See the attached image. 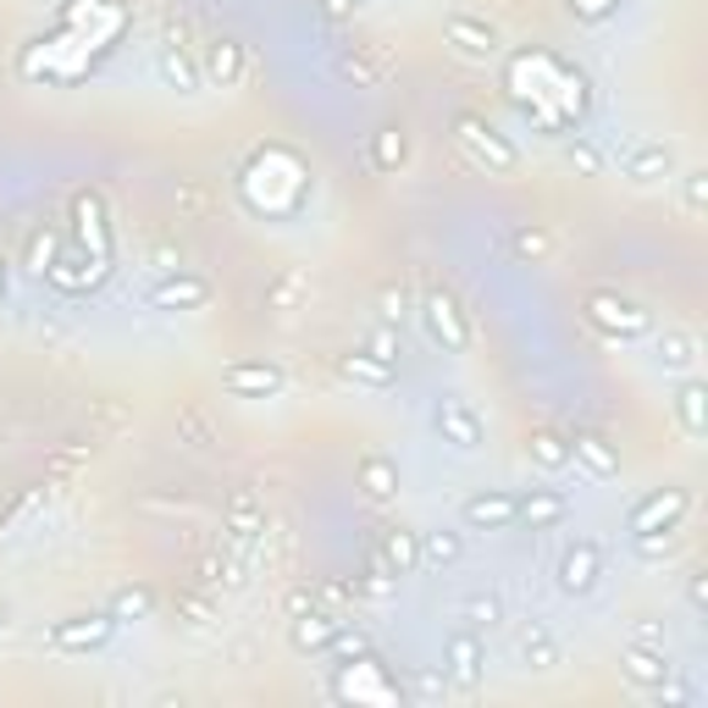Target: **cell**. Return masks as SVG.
<instances>
[{
    "mask_svg": "<svg viewBox=\"0 0 708 708\" xmlns=\"http://www.w3.org/2000/svg\"><path fill=\"white\" fill-rule=\"evenodd\" d=\"M565 161H570L576 172H587V178H598V172H603V155H598L587 139H581V144H570V150H565Z\"/></svg>",
    "mask_w": 708,
    "mask_h": 708,
    "instance_id": "cell-47",
    "label": "cell"
},
{
    "mask_svg": "<svg viewBox=\"0 0 708 708\" xmlns=\"http://www.w3.org/2000/svg\"><path fill=\"white\" fill-rule=\"evenodd\" d=\"M12 625V614H7V603H0V631H7Z\"/></svg>",
    "mask_w": 708,
    "mask_h": 708,
    "instance_id": "cell-58",
    "label": "cell"
},
{
    "mask_svg": "<svg viewBox=\"0 0 708 708\" xmlns=\"http://www.w3.org/2000/svg\"><path fill=\"white\" fill-rule=\"evenodd\" d=\"M598 576H603V548H598L592 537H581L576 548H565V554H559V592L587 598V592L598 587Z\"/></svg>",
    "mask_w": 708,
    "mask_h": 708,
    "instance_id": "cell-10",
    "label": "cell"
},
{
    "mask_svg": "<svg viewBox=\"0 0 708 708\" xmlns=\"http://www.w3.org/2000/svg\"><path fill=\"white\" fill-rule=\"evenodd\" d=\"M438 432H443V443H454L460 454L482 449V416H476L460 394H443V405H438Z\"/></svg>",
    "mask_w": 708,
    "mask_h": 708,
    "instance_id": "cell-13",
    "label": "cell"
},
{
    "mask_svg": "<svg viewBox=\"0 0 708 708\" xmlns=\"http://www.w3.org/2000/svg\"><path fill=\"white\" fill-rule=\"evenodd\" d=\"M150 609H155L150 587H122V592L111 598V614H117V620H144Z\"/></svg>",
    "mask_w": 708,
    "mask_h": 708,
    "instance_id": "cell-40",
    "label": "cell"
},
{
    "mask_svg": "<svg viewBox=\"0 0 708 708\" xmlns=\"http://www.w3.org/2000/svg\"><path fill=\"white\" fill-rule=\"evenodd\" d=\"M354 7V0H326V12H348Z\"/></svg>",
    "mask_w": 708,
    "mask_h": 708,
    "instance_id": "cell-56",
    "label": "cell"
},
{
    "mask_svg": "<svg viewBox=\"0 0 708 708\" xmlns=\"http://www.w3.org/2000/svg\"><path fill=\"white\" fill-rule=\"evenodd\" d=\"M691 361H697L691 332H658V366L664 372H691Z\"/></svg>",
    "mask_w": 708,
    "mask_h": 708,
    "instance_id": "cell-31",
    "label": "cell"
},
{
    "mask_svg": "<svg viewBox=\"0 0 708 708\" xmlns=\"http://www.w3.org/2000/svg\"><path fill=\"white\" fill-rule=\"evenodd\" d=\"M51 260H56V233H51V227H40V233L29 238V266L45 277V271H51Z\"/></svg>",
    "mask_w": 708,
    "mask_h": 708,
    "instance_id": "cell-45",
    "label": "cell"
},
{
    "mask_svg": "<svg viewBox=\"0 0 708 708\" xmlns=\"http://www.w3.org/2000/svg\"><path fill=\"white\" fill-rule=\"evenodd\" d=\"M282 609H288V620H299V614L321 609V592H310V587H293V592L282 598Z\"/></svg>",
    "mask_w": 708,
    "mask_h": 708,
    "instance_id": "cell-48",
    "label": "cell"
},
{
    "mask_svg": "<svg viewBox=\"0 0 708 708\" xmlns=\"http://www.w3.org/2000/svg\"><path fill=\"white\" fill-rule=\"evenodd\" d=\"M139 504H144L150 515H200V504H194V498H172V493H144Z\"/></svg>",
    "mask_w": 708,
    "mask_h": 708,
    "instance_id": "cell-46",
    "label": "cell"
},
{
    "mask_svg": "<svg viewBox=\"0 0 708 708\" xmlns=\"http://www.w3.org/2000/svg\"><path fill=\"white\" fill-rule=\"evenodd\" d=\"M565 509H570V498H565L559 487H532V493H521L515 521H526L532 532H548V526H559V521H565Z\"/></svg>",
    "mask_w": 708,
    "mask_h": 708,
    "instance_id": "cell-18",
    "label": "cell"
},
{
    "mask_svg": "<svg viewBox=\"0 0 708 708\" xmlns=\"http://www.w3.org/2000/svg\"><path fill=\"white\" fill-rule=\"evenodd\" d=\"M0 443H7V432H0Z\"/></svg>",
    "mask_w": 708,
    "mask_h": 708,
    "instance_id": "cell-59",
    "label": "cell"
},
{
    "mask_svg": "<svg viewBox=\"0 0 708 708\" xmlns=\"http://www.w3.org/2000/svg\"><path fill=\"white\" fill-rule=\"evenodd\" d=\"M361 487H366L377 504H388V498L399 493V465H394L388 454H366V460H361Z\"/></svg>",
    "mask_w": 708,
    "mask_h": 708,
    "instance_id": "cell-26",
    "label": "cell"
},
{
    "mask_svg": "<svg viewBox=\"0 0 708 708\" xmlns=\"http://www.w3.org/2000/svg\"><path fill=\"white\" fill-rule=\"evenodd\" d=\"M631 642H647V647H664V625H658V620H636V625H631Z\"/></svg>",
    "mask_w": 708,
    "mask_h": 708,
    "instance_id": "cell-52",
    "label": "cell"
},
{
    "mask_svg": "<svg viewBox=\"0 0 708 708\" xmlns=\"http://www.w3.org/2000/svg\"><path fill=\"white\" fill-rule=\"evenodd\" d=\"M587 315H592V326H603V332H614V337H642L653 321H647V310L636 304V299H625V293H587Z\"/></svg>",
    "mask_w": 708,
    "mask_h": 708,
    "instance_id": "cell-5",
    "label": "cell"
},
{
    "mask_svg": "<svg viewBox=\"0 0 708 708\" xmlns=\"http://www.w3.org/2000/svg\"><path fill=\"white\" fill-rule=\"evenodd\" d=\"M675 421H680V432H686L691 443H702V432H708V388H702L697 377H686V383L675 388Z\"/></svg>",
    "mask_w": 708,
    "mask_h": 708,
    "instance_id": "cell-20",
    "label": "cell"
},
{
    "mask_svg": "<svg viewBox=\"0 0 708 708\" xmlns=\"http://www.w3.org/2000/svg\"><path fill=\"white\" fill-rule=\"evenodd\" d=\"M686 603H691L697 614L708 609V570H691V576H686Z\"/></svg>",
    "mask_w": 708,
    "mask_h": 708,
    "instance_id": "cell-50",
    "label": "cell"
},
{
    "mask_svg": "<svg viewBox=\"0 0 708 708\" xmlns=\"http://www.w3.org/2000/svg\"><path fill=\"white\" fill-rule=\"evenodd\" d=\"M366 354H372V361H383V366H394V361H399V332H394V326H377V332L366 337Z\"/></svg>",
    "mask_w": 708,
    "mask_h": 708,
    "instance_id": "cell-43",
    "label": "cell"
},
{
    "mask_svg": "<svg viewBox=\"0 0 708 708\" xmlns=\"http://www.w3.org/2000/svg\"><path fill=\"white\" fill-rule=\"evenodd\" d=\"M117 631V614H73L62 625H51V647L56 653H89V647H106Z\"/></svg>",
    "mask_w": 708,
    "mask_h": 708,
    "instance_id": "cell-11",
    "label": "cell"
},
{
    "mask_svg": "<svg viewBox=\"0 0 708 708\" xmlns=\"http://www.w3.org/2000/svg\"><path fill=\"white\" fill-rule=\"evenodd\" d=\"M515 509H521V493H476V498H465V526L471 532H504V526H515Z\"/></svg>",
    "mask_w": 708,
    "mask_h": 708,
    "instance_id": "cell-16",
    "label": "cell"
},
{
    "mask_svg": "<svg viewBox=\"0 0 708 708\" xmlns=\"http://www.w3.org/2000/svg\"><path fill=\"white\" fill-rule=\"evenodd\" d=\"M421 321H427V332H432L449 354H465V348H471V321H465V310L454 304V293L432 288V293L421 299Z\"/></svg>",
    "mask_w": 708,
    "mask_h": 708,
    "instance_id": "cell-4",
    "label": "cell"
},
{
    "mask_svg": "<svg viewBox=\"0 0 708 708\" xmlns=\"http://www.w3.org/2000/svg\"><path fill=\"white\" fill-rule=\"evenodd\" d=\"M377 554H383V559H388L399 576H410V570L421 565V532H410V526H383Z\"/></svg>",
    "mask_w": 708,
    "mask_h": 708,
    "instance_id": "cell-23",
    "label": "cell"
},
{
    "mask_svg": "<svg viewBox=\"0 0 708 708\" xmlns=\"http://www.w3.org/2000/svg\"><path fill=\"white\" fill-rule=\"evenodd\" d=\"M570 465H581L592 482H614L620 476V454L598 432H570Z\"/></svg>",
    "mask_w": 708,
    "mask_h": 708,
    "instance_id": "cell-15",
    "label": "cell"
},
{
    "mask_svg": "<svg viewBox=\"0 0 708 708\" xmlns=\"http://www.w3.org/2000/svg\"><path fill=\"white\" fill-rule=\"evenodd\" d=\"M570 7H576V12H587V18H603V12L614 7V0H570Z\"/></svg>",
    "mask_w": 708,
    "mask_h": 708,
    "instance_id": "cell-55",
    "label": "cell"
},
{
    "mask_svg": "<svg viewBox=\"0 0 708 708\" xmlns=\"http://www.w3.org/2000/svg\"><path fill=\"white\" fill-rule=\"evenodd\" d=\"M482 664H487L482 631H476V625L454 631V636H449V664H443L449 686H460V691H476V686H482Z\"/></svg>",
    "mask_w": 708,
    "mask_h": 708,
    "instance_id": "cell-9",
    "label": "cell"
},
{
    "mask_svg": "<svg viewBox=\"0 0 708 708\" xmlns=\"http://www.w3.org/2000/svg\"><path fill=\"white\" fill-rule=\"evenodd\" d=\"M332 697H354V702H383V708H394V702H399V686L388 680V669H383L377 653H361V664H343V669L332 675Z\"/></svg>",
    "mask_w": 708,
    "mask_h": 708,
    "instance_id": "cell-2",
    "label": "cell"
},
{
    "mask_svg": "<svg viewBox=\"0 0 708 708\" xmlns=\"http://www.w3.org/2000/svg\"><path fill=\"white\" fill-rule=\"evenodd\" d=\"M460 620L476 625V631H482V625H498V620H504V603H498L493 592H471V598L460 603Z\"/></svg>",
    "mask_w": 708,
    "mask_h": 708,
    "instance_id": "cell-36",
    "label": "cell"
},
{
    "mask_svg": "<svg viewBox=\"0 0 708 708\" xmlns=\"http://www.w3.org/2000/svg\"><path fill=\"white\" fill-rule=\"evenodd\" d=\"M686 509H691V493H686V487H658V493H647V498L631 509V537H636V532H669V526L686 521Z\"/></svg>",
    "mask_w": 708,
    "mask_h": 708,
    "instance_id": "cell-8",
    "label": "cell"
},
{
    "mask_svg": "<svg viewBox=\"0 0 708 708\" xmlns=\"http://www.w3.org/2000/svg\"><path fill=\"white\" fill-rule=\"evenodd\" d=\"M95 410H100V421H106V427H128V410H122V405H111V399H95Z\"/></svg>",
    "mask_w": 708,
    "mask_h": 708,
    "instance_id": "cell-54",
    "label": "cell"
},
{
    "mask_svg": "<svg viewBox=\"0 0 708 708\" xmlns=\"http://www.w3.org/2000/svg\"><path fill=\"white\" fill-rule=\"evenodd\" d=\"M178 620H183L189 631H211V625H216V609H211V598H200V592H178Z\"/></svg>",
    "mask_w": 708,
    "mask_h": 708,
    "instance_id": "cell-37",
    "label": "cell"
},
{
    "mask_svg": "<svg viewBox=\"0 0 708 708\" xmlns=\"http://www.w3.org/2000/svg\"><path fill=\"white\" fill-rule=\"evenodd\" d=\"M161 78H167L178 95H194V89H200V73H194V62H189L178 45H167V51H161Z\"/></svg>",
    "mask_w": 708,
    "mask_h": 708,
    "instance_id": "cell-32",
    "label": "cell"
},
{
    "mask_svg": "<svg viewBox=\"0 0 708 708\" xmlns=\"http://www.w3.org/2000/svg\"><path fill=\"white\" fill-rule=\"evenodd\" d=\"M89 460H95V438H67V443L56 449L51 471H56V476H73V471H84Z\"/></svg>",
    "mask_w": 708,
    "mask_h": 708,
    "instance_id": "cell-35",
    "label": "cell"
},
{
    "mask_svg": "<svg viewBox=\"0 0 708 708\" xmlns=\"http://www.w3.org/2000/svg\"><path fill=\"white\" fill-rule=\"evenodd\" d=\"M178 432H183L194 449H216V432H211V421H205L194 405H178Z\"/></svg>",
    "mask_w": 708,
    "mask_h": 708,
    "instance_id": "cell-38",
    "label": "cell"
},
{
    "mask_svg": "<svg viewBox=\"0 0 708 708\" xmlns=\"http://www.w3.org/2000/svg\"><path fill=\"white\" fill-rule=\"evenodd\" d=\"M205 299H211V282H205V277H183V271H178V277H167V282L150 293V304H155V310H200Z\"/></svg>",
    "mask_w": 708,
    "mask_h": 708,
    "instance_id": "cell-21",
    "label": "cell"
},
{
    "mask_svg": "<svg viewBox=\"0 0 708 708\" xmlns=\"http://www.w3.org/2000/svg\"><path fill=\"white\" fill-rule=\"evenodd\" d=\"M304 293H310V277H304V271H282V277L266 288V304H271L277 315H293V310L304 304Z\"/></svg>",
    "mask_w": 708,
    "mask_h": 708,
    "instance_id": "cell-30",
    "label": "cell"
},
{
    "mask_svg": "<svg viewBox=\"0 0 708 708\" xmlns=\"http://www.w3.org/2000/svg\"><path fill=\"white\" fill-rule=\"evenodd\" d=\"M205 78L222 84V89H233L244 78V45L238 40H211L205 45Z\"/></svg>",
    "mask_w": 708,
    "mask_h": 708,
    "instance_id": "cell-24",
    "label": "cell"
},
{
    "mask_svg": "<svg viewBox=\"0 0 708 708\" xmlns=\"http://www.w3.org/2000/svg\"><path fill=\"white\" fill-rule=\"evenodd\" d=\"M465 559V537L460 532H421V565L443 570V565H460Z\"/></svg>",
    "mask_w": 708,
    "mask_h": 708,
    "instance_id": "cell-29",
    "label": "cell"
},
{
    "mask_svg": "<svg viewBox=\"0 0 708 708\" xmlns=\"http://www.w3.org/2000/svg\"><path fill=\"white\" fill-rule=\"evenodd\" d=\"M337 614H326V609H310V614H299L293 625H288V642L299 647V653H326V642L337 636Z\"/></svg>",
    "mask_w": 708,
    "mask_h": 708,
    "instance_id": "cell-22",
    "label": "cell"
},
{
    "mask_svg": "<svg viewBox=\"0 0 708 708\" xmlns=\"http://www.w3.org/2000/svg\"><path fill=\"white\" fill-rule=\"evenodd\" d=\"M416 691H421V697H443V691H449V675H443V669H421V675H416Z\"/></svg>",
    "mask_w": 708,
    "mask_h": 708,
    "instance_id": "cell-51",
    "label": "cell"
},
{
    "mask_svg": "<svg viewBox=\"0 0 708 708\" xmlns=\"http://www.w3.org/2000/svg\"><path fill=\"white\" fill-rule=\"evenodd\" d=\"M443 34H449L465 56H493V51H498V29L482 23V18H471V12H454V18L443 23Z\"/></svg>",
    "mask_w": 708,
    "mask_h": 708,
    "instance_id": "cell-19",
    "label": "cell"
},
{
    "mask_svg": "<svg viewBox=\"0 0 708 708\" xmlns=\"http://www.w3.org/2000/svg\"><path fill=\"white\" fill-rule=\"evenodd\" d=\"M354 592H366V598H394V592H399V570L377 554V543L366 548V576L354 581Z\"/></svg>",
    "mask_w": 708,
    "mask_h": 708,
    "instance_id": "cell-27",
    "label": "cell"
},
{
    "mask_svg": "<svg viewBox=\"0 0 708 708\" xmlns=\"http://www.w3.org/2000/svg\"><path fill=\"white\" fill-rule=\"evenodd\" d=\"M0 299H7V255H0Z\"/></svg>",
    "mask_w": 708,
    "mask_h": 708,
    "instance_id": "cell-57",
    "label": "cell"
},
{
    "mask_svg": "<svg viewBox=\"0 0 708 708\" xmlns=\"http://www.w3.org/2000/svg\"><path fill=\"white\" fill-rule=\"evenodd\" d=\"M405 155H410L405 128H383V133L372 139V161H377V172H399V167H405Z\"/></svg>",
    "mask_w": 708,
    "mask_h": 708,
    "instance_id": "cell-33",
    "label": "cell"
},
{
    "mask_svg": "<svg viewBox=\"0 0 708 708\" xmlns=\"http://www.w3.org/2000/svg\"><path fill=\"white\" fill-rule=\"evenodd\" d=\"M526 454L537 471H570V438H559V432H532Z\"/></svg>",
    "mask_w": 708,
    "mask_h": 708,
    "instance_id": "cell-28",
    "label": "cell"
},
{
    "mask_svg": "<svg viewBox=\"0 0 708 708\" xmlns=\"http://www.w3.org/2000/svg\"><path fill=\"white\" fill-rule=\"evenodd\" d=\"M332 366H337V377L361 383V388H394V366L372 361V354H337Z\"/></svg>",
    "mask_w": 708,
    "mask_h": 708,
    "instance_id": "cell-25",
    "label": "cell"
},
{
    "mask_svg": "<svg viewBox=\"0 0 708 708\" xmlns=\"http://www.w3.org/2000/svg\"><path fill=\"white\" fill-rule=\"evenodd\" d=\"M620 669H625V680H636L642 691H658L664 680H675L669 647H647V642H625V647H620Z\"/></svg>",
    "mask_w": 708,
    "mask_h": 708,
    "instance_id": "cell-12",
    "label": "cell"
},
{
    "mask_svg": "<svg viewBox=\"0 0 708 708\" xmlns=\"http://www.w3.org/2000/svg\"><path fill=\"white\" fill-rule=\"evenodd\" d=\"M620 172H625L631 183H658V178L675 172V150H669L664 139H642V144H631V150L620 155Z\"/></svg>",
    "mask_w": 708,
    "mask_h": 708,
    "instance_id": "cell-14",
    "label": "cell"
},
{
    "mask_svg": "<svg viewBox=\"0 0 708 708\" xmlns=\"http://www.w3.org/2000/svg\"><path fill=\"white\" fill-rule=\"evenodd\" d=\"M73 222H78L84 255H89L95 266H106V260H111V227H106V205H100L95 189H78V194H73Z\"/></svg>",
    "mask_w": 708,
    "mask_h": 708,
    "instance_id": "cell-6",
    "label": "cell"
},
{
    "mask_svg": "<svg viewBox=\"0 0 708 708\" xmlns=\"http://www.w3.org/2000/svg\"><path fill=\"white\" fill-rule=\"evenodd\" d=\"M211 205V194L200 189V183H178V211H189V216H200Z\"/></svg>",
    "mask_w": 708,
    "mask_h": 708,
    "instance_id": "cell-49",
    "label": "cell"
},
{
    "mask_svg": "<svg viewBox=\"0 0 708 708\" xmlns=\"http://www.w3.org/2000/svg\"><path fill=\"white\" fill-rule=\"evenodd\" d=\"M337 78H343V84H354V89H377V84H383V67H377V62H366L361 51H354V56H337Z\"/></svg>",
    "mask_w": 708,
    "mask_h": 708,
    "instance_id": "cell-34",
    "label": "cell"
},
{
    "mask_svg": "<svg viewBox=\"0 0 708 708\" xmlns=\"http://www.w3.org/2000/svg\"><path fill=\"white\" fill-rule=\"evenodd\" d=\"M454 139H460V144H465V150H471V155L487 167V172H515V167H521L515 144H509V139H504V133H498L487 117H476V111H460V117H454Z\"/></svg>",
    "mask_w": 708,
    "mask_h": 708,
    "instance_id": "cell-3",
    "label": "cell"
},
{
    "mask_svg": "<svg viewBox=\"0 0 708 708\" xmlns=\"http://www.w3.org/2000/svg\"><path fill=\"white\" fill-rule=\"evenodd\" d=\"M631 548H636V559H669L680 548V537H675V526L669 532H636Z\"/></svg>",
    "mask_w": 708,
    "mask_h": 708,
    "instance_id": "cell-39",
    "label": "cell"
},
{
    "mask_svg": "<svg viewBox=\"0 0 708 708\" xmlns=\"http://www.w3.org/2000/svg\"><path fill=\"white\" fill-rule=\"evenodd\" d=\"M361 653H372L366 631H348V625H337V636L326 642V653H321V658H361Z\"/></svg>",
    "mask_w": 708,
    "mask_h": 708,
    "instance_id": "cell-41",
    "label": "cell"
},
{
    "mask_svg": "<svg viewBox=\"0 0 708 708\" xmlns=\"http://www.w3.org/2000/svg\"><path fill=\"white\" fill-rule=\"evenodd\" d=\"M222 388H227L233 399H277V394L288 388V377H282V366H271V361H233V366L222 372Z\"/></svg>",
    "mask_w": 708,
    "mask_h": 708,
    "instance_id": "cell-7",
    "label": "cell"
},
{
    "mask_svg": "<svg viewBox=\"0 0 708 708\" xmlns=\"http://www.w3.org/2000/svg\"><path fill=\"white\" fill-rule=\"evenodd\" d=\"M266 537V504L255 498V487H233L227 493V509H222V543L227 554L249 559V548H260Z\"/></svg>",
    "mask_w": 708,
    "mask_h": 708,
    "instance_id": "cell-1",
    "label": "cell"
},
{
    "mask_svg": "<svg viewBox=\"0 0 708 708\" xmlns=\"http://www.w3.org/2000/svg\"><path fill=\"white\" fill-rule=\"evenodd\" d=\"M680 200H686V211H691V216H702V211H708V172H702V167L680 172Z\"/></svg>",
    "mask_w": 708,
    "mask_h": 708,
    "instance_id": "cell-42",
    "label": "cell"
},
{
    "mask_svg": "<svg viewBox=\"0 0 708 708\" xmlns=\"http://www.w3.org/2000/svg\"><path fill=\"white\" fill-rule=\"evenodd\" d=\"M383 315H388V326L405 315V288H383Z\"/></svg>",
    "mask_w": 708,
    "mask_h": 708,
    "instance_id": "cell-53",
    "label": "cell"
},
{
    "mask_svg": "<svg viewBox=\"0 0 708 708\" xmlns=\"http://www.w3.org/2000/svg\"><path fill=\"white\" fill-rule=\"evenodd\" d=\"M548 244H554V238H548L543 227H521V233H515V260H543Z\"/></svg>",
    "mask_w": 708,
    "mask_h": 708,
    "instance_id": "cell-44",
    "label": "cell"
},
{
    "mask_svg": "<svg viewBox=\"0 0 708 708\" xmlns=\"http://www.w3.org/2000/svg\"><path fill=\"white\" fill-rule=\"evenodd\" d=\"M515 658H521V669H537V675L559 669V642H554V631H548L543 620H526L521 636H515Z\"/></svg>",
    "mask_w": 708,
    "mask_h": 708,
    "instance_id": "cell-17",
    "label": "cell"
}]
</instances>
